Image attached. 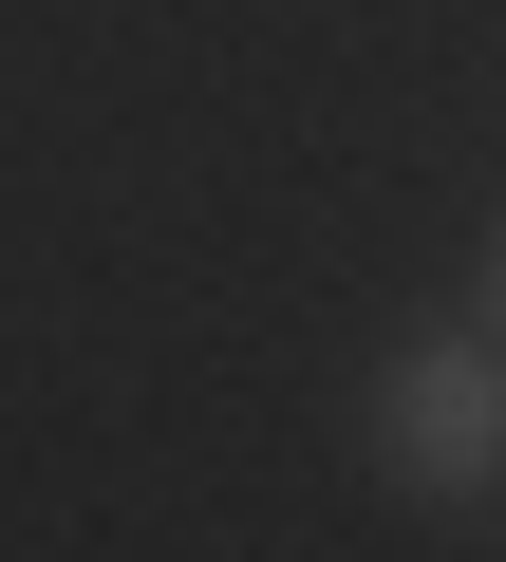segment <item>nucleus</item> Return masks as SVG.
<instances>
[{"instance_id":"nucleus-1","label":"nucleus","mask_w":506,"mask_h":562,"mask_svg":"<svg viewBox=\"0 0 506 562\" xmlns=\"http://www.w3.org/2000/svg\"><path fill=\"white\" fill-rule=\"evenodd\" d=\"M357 450H375V487H413L431 525H487V506H506V338H487V319H469V338H394L375 394H357Z\"/></svg>"},{"instance_id":"nucleus-2","label":"nucleus","mask_w":506,"mask_h":562,"mask_svg":"<svg viewBox=\"0 0 506 562\" xmlns=\"http://www.w3.org/2000/svg\"><path fill=\"white\" fill-rule=\"evenodd\" d=\"M469 319H487V338H506V225H487V262H469Z\"/></svg>"}]
</instances>
